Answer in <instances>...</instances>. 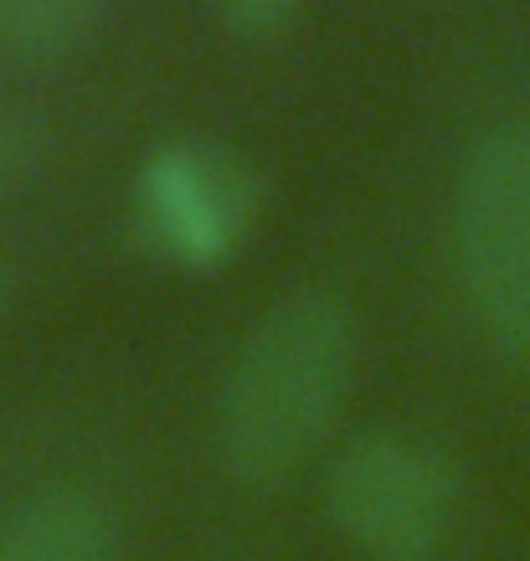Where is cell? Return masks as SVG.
I'll return each mask as SVG.
<instances>
[{"instance_id": "cell-7", "label": "cell", "mask_w": 530, "mask_h": 561, "mask_svg": "<svg viewBox=\"0 0 530 561\" xmlns=\"http://www.w3.org/2000/svg\"><path fill=\"white\" fill-rule=\"evenodd\" d=\"M36 160H42V129L26 114L0 103V196L16 191L36 171Z\"/></svg>"}, {"instance_id": "cell-9", "label": "cell", "mask_w": 530, "mask_h": 561, "mask_svg": "<svg viewBox=\"0 0 530 561\" xmlns=\"http://www.w3.org/2000/svg\"><path fill=\"white\" fill-rule=\"evenodd\" d=\"M0 314H5V273H0Z\"/></svg>"}, {"instance_id": "cell-2", "label": "cell", "mask_w": 530, "mask_h": 561, "mask_svg": "<svg viewBox=\"0 0 530 561\" xmlns=\"http://www.w3.org/2000/svg\"><path fill=\"white\" fill-rule=\"evenodd\" d=\"M453 263L480 330L530 366V119L495 124L453 186Z\"/></svg>"}, {"instance_id": "cell-3", "label": "cell", "mask_w": 530, "mask_h": 561, "mask_svg": "<svg viewBox=\"0 0 530 561\" xmlns=\"http://www.w3.org/2000/svg\"><path fill=\"white\" fill-rule=\"evenodd\" d=\"M459 469L407 433H360L335 454L325 511L366 561H433L459 520Z\"/></svg>"}, {"instance_id": "cell-4", "label": "cell", "mask_w": 530, "mask_h": 561, "mask_svg": "<svg viewBox=\"0 0 530 561\" xmlns=\"http://www.w3.org/2000/svg\"><path fill=\"white\" fill-rule=\"evenodd\" d=\"M257 217V181L232 150L175 139L135 181L139 238L181 268H217L242 248Z\"/></svg>"}, {"instance_id": "cell-8", "label": "cell", "mask_w": 530, "mask_h": 561, "mask_svg": "<svg viewBox=\"0 0 530 561\" xmlns=\"http://www.w3.org/2000/svg\"><path fill=\"white\" fill-rule=\"evenodd\" d=\"M217 5H222V16H227L232 32H242V36H278L293 16H299V5H304V0H217Z\"/></svg>"}, {"instance_id": "cell-5", "label": "cell", "mask_w": 530, "mask_h": 561, "mask_svg": "<svg viewBox=\"0 0 530 561\" xmlns=\"http://www.w3.org/2000/svg\"><path fill=\"white\" fill-rule=\"evenodd\" d=\"M114 511L88 490H47L0 526V561H114Z\"/></svg>"}, {"instance_id": "cell-6", "label": "cell", "mask_w": 530, "mask_h": 561, "mask_svg": "<svg viewBox=\"0 0 530 561\" xmlns=\"http://www.w3.org/2000/svg\"><path fill=\"white\" fill-rule=\"evenodd\" d=\"M103 16V0H0V57L57 62L83 47Z\"/></svg>"}, {"instance_id": "cell-1", "label": "cell", "mask_w": 530, "mask_h": 561, "mask_svg": "<svg viewBox=\"0 0 530 561\" xmlns=\"http://www.w3.org/2000/svg\"><path fill=\"white\" fill-rule=\"evenodd\" d=\"M356 376V320L325 289H293L242 335L217 402V454L247 490H268L330 438Z\"/></svg>"}]
</instances>
